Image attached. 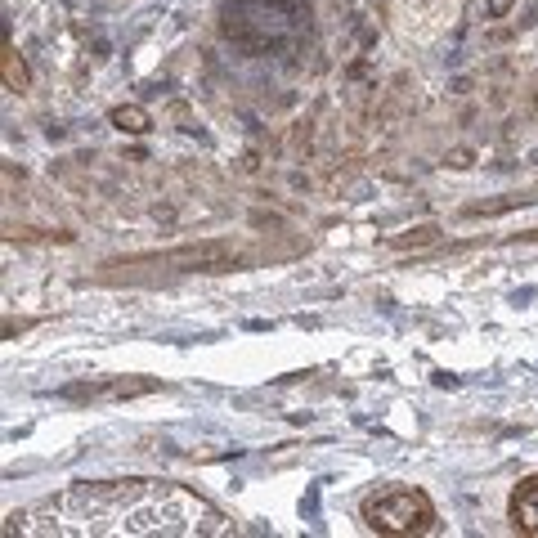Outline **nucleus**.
I'll return each mask as SVG.
<instances>
[{"instance_id":"obj_1","label":"nucleus","mask_w":538,"mask_h":538,"mask_svg":"<svg viewBox=\"0 0 538 538\" xmlns=\"http://www.w3.org/2000/svg\"><path fill=\"white\" fill-rule=\"evenodd\" d=\"M5 534L54 538H122V534H234V521L216 503L162 480H117V485H72L54 498L9 512Z\"/></svg>"},{"instance_id":"obj_2","label":"nucleus","mask_w":538,"mask_h":538,"mask_svg":"<svg viewBox=\"0 0 538 538\" xmlns=\"http://www.w3.org/2000/svg\"><path fill=\"white\" fill-rule=\"evenodd\" d=\"M435 521V507L422 489L386 485L364 498V525L373 534H426Z\"/></svg>"},{"instance_id":"obj_3","label":"nucleus","mask_w":538,"mask_h":538,"mask_svg":"<svg viewBox=\"0 0 538 538\" xmlns=\"http://www.w3.org/2000/svg\"><path fill=\"white\" fill-rule=\"evenodd\" d=\"M238 261L234 243H202V247H180V252H157V256H131L122 265H189V269H229Z\"/></svg>"},{"instance_id":"obj_4","label":"nucleus","mask_w":538,"mask_h":538,"mask_svg":"<svg viewBox=\"0 0 538 538\" xmlns=\"http://www.w3.org/2000/svg\"><path fill=\"white\" fill-rule=\"evenodd\" d=\"M512 525L521 534H534L538 538V480H530V485L516 489V498H512Z\"/></svg>"},{"instance_id":"obj_5","label":"nucleus","mask_w":538,"mask_h":538,"mask_svg":"<svg viewBox=\"0 0 538 538\" xmlns=\"http://www.w3.org/2000/svg\"><path fill=\"white\" fill-rule=\"evenodd\" d=\"M153 391V382H113V386H72V400H108V395H139Z\"/></svg>"},{"instance_id":"obj_6","label":"nucleus","mask_w":538,"mask_h":538,"mask_svg":"<svg viewBox=\"0 0 538 538\" xmlns=\"http://www.w3.org/2000/svg\"><path fill=\"white\" fill-rule=\"evenodd\" d=\"M113 122L122 126V131H144V113H139V108H122Z\"/></svg>"}]
</instances>
